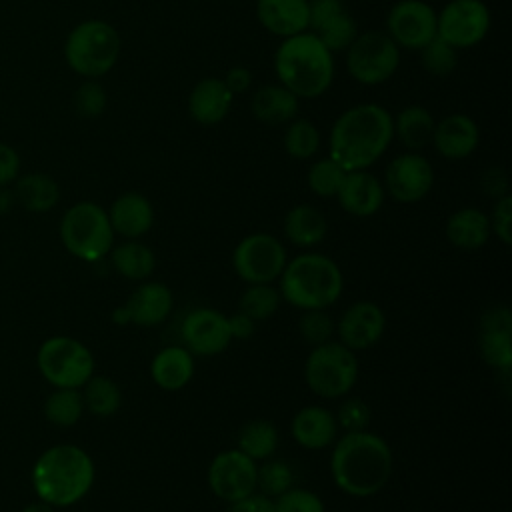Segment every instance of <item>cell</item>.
I'll use <instances>...</instances> for the list:
<instances>
[{"instance_id":"52a82bcc","label":"cell","mask_w":512,"mask_h":512,"mask_svg":"<svg viewBox=\"0 0 512 512\" xmlns=\"http://www.w3.org/2000/svg\"><path fill=\"white\" fill-rule=\"evenodd\" d=\"M60 240L78 260H102L114 246V230L108 212L90 200L72 204L60 220Z\"/></svg>"},{"instance_id":"7c38bea8","label":"cell","mask_w":512,"mask_h":512,"mask_svg":"<svg viewBox=\"0 0 512 512\" xmlns=\"http://www.w3.org/2000/svg\"><path fill=\"white\" fill-rule=\"evenodd\" d=\"M490 30V10L482 0H450L436 12V36L450 46L472 48Z\"/></svg>"},{"instance_id":"9c48e42d","label":"cell","mask_w":512,"mask_h":512,"mask_svg":"<svg viewBox=\"0 0 512 512\" xmlns=\"http://www.w3.org/2000/svg\"><path fill=\"white\" fill-rule=\"evenodd\" d=\"M36 364L54 388H82L96 366L90 348L72 336L46 338L36 352Z\"/></svg>"},{"instance_id":"ffe728a7","label":"cell","mask_w":512,"mask_h":512,"mask_svg":"<svg viewBox=\"0 0 512 512\" xmlns=\"http://www.w3.org/2000/svg\"><path fill=\"white\" fill-rule=\"evenodd\" d=\"M430 144H434L436 152L446 160H464L480 144L478 124L462 112L448 114L436 122Z\"/></svg>"},{"instance_id":"7a4b0ae2","label":"cell","mask_w":512,"mask_h":512,"mask_svg":"<svg viewBox=\"0 0 512 512\" xmlns=\"http://www.w3.org/2000/svg\"><path fill=\"white\" fill-rule=\"evenodd\" d=\"M330 474L334 484L348 496L368 498L378 494L390 480L394 456L388 442L368 430L346 432L334 440Z\"/></svg>"},{"instance_id":"60d3db41","label":"cell","mask_w":512,"mask_h":512,"mask_svg":"<svg viewBox=\"0 0 512 512\" xmlns=\"http://www.w3.org/2000/svg\"><path fill=\"white\" fill-rule=\"evenodd\" d=\"M294 482L292 468L282 460H270L266 458L262 466H258L256 472V488L262 490L264 496H280L286 492Z\"/></svg>"},{"instance_id":"74e56055","label":"cell","mask_w":512,"mask_h":512,"mask_svg":"<svg viewBox=\"0 0 512 512\" xmlns=\"http://www.w3.org/2000/svg\"><path fill=\"white\" fill-rule=\"evenodd\" d=\"M282 302L278 288L272 284H248L240 296V312L248 314L254 322L274 316Z\"/></svg>"},{"instance_id":"f6af8a7d","label":"cell","mask_w":512,"mask_h":512,"mask_svg":"<svg viewBox=\"0 0 512 512\" xmlns=\"http://www.w3.org/2000/svg\"><path fill=\"white\" fill-rule=\"evenodd\" d=\"M334 416L338 426H342L346 432H358V430H366L372 414H370V406L364 400L348 398L344 404H340Z\"/></svg>"},{"instance_id":"1f68e13d","label":"cell","mask_w":512,"mask_h":512,"mask_svg":"<svg viewBox=\"0 0 512 512\" xmlns=\"http://www.w3.org/2000/svg\"><path fill=\"white\" fill-rule=\"evenodd\" d=\"M14 182V202L24 206L28 212H48L60 200L58 182L44 172H30L18 176Z\"/></svg>"},{"instance_id":"9a60e30c","label":"cell","mask_w":512,"mask_h":512,"mask_svg":"<svg viewBox=\"0 0 512 512\" xmlns=\"http://www.w3.org/2000/svg\"><path fill=\"white\" fill-rule=\"evenodd\" d=\"M434 186V168L418 152L396 156L384 176L386 192L400 204H414L428 196Z\"/></svg>"},{"instance_id":"db71d44e","label":"cell","mask_w":512,"mask_h":512,"mask_svg":"<svg viewBox=\"0 0 512 512\" xmlns=\"http://www.w3.org/2000/svg\"><path fill=\"white\" fill-rule=\"evenodd\" d=\"M112 320H114L116 324H128V322H130V318H128V312H126V308H124V306L116 308V310L112 312Z\"/></svg>"},{"instance_id":"83f0119b","label":"cell","mask_w":512,"mask_h":512,"mask_svg":"<svg viewBox=\"0 0 512 512\" xmlns=\"http://www.w3.org/2000/svg\"><path fill=\"white\" fill-rule=\"evenodd\" d=\"M252 114L270 126L288 124L296 118L300 108V98L292 94L282 84H266L258 88L250 100Z\"/></svg>"},{"instance_id":"c3c4849f","label":"cell","mask_w":512,"mask_h":512,"mask_svg":"<svg viewBox=\"0 0 512 512\" xmlns=\"http://www.w3.org/2000/svg\"><path fill=\"white\" fill-rule=\"evenodd\" d=\"M480 186H482V190H484L488 196H492V198L498 200V198H502V196L508 194V176H506V172H504L502 168L492 166V168H488V170L482 174Z\"/></svg>"},{"instance_id":"8d00e7d4","label":"cell","mask_w":512,"mask_h":512,"mask_svg":"<svg viewBox=\"0 0 512 512\" xmlns=\"http://www.w3.org/2000/svg\"><path fill=\"white\" fill-rule=\"evenodd\" d=\"M320 148V132L314 122L306 118H294L284 132V150L294 160H308Z\"/></svg>"},{"instance_id":"f907efd6","label":"cell","mask_w":512,"mask_h":512,"mask_svg":"<svg viewBox=\"0 0 512 512\" xmlns=\"http://www.w3.org/2000/svg\"><path fill=\"white\" fill-rule=\"evenodd\" d=\"M228 512H276V508L268 496L254 492L242 500L232 502Z\"/></svg>"},{"instance_id":"b9f144b4","label":"cell","mask_w":512,"mask_h":512,"mask_svg":"<svg viewBox=\"0 0 512 512\" xmlns=\"http://www.w3.org/2000/svg\"><path fill=\"white\" fill-rule=\"evenodd\" d=\"M108 106V94L96 78H86L74 92V110L82 118H98Z\"/></svg>"},{"instance_id":"d6986e66","label":"cell","mask_w":512,"mask_h":512,"mask_svg":"<svg viewBox=\"0 0 512 512\" xmlns=\"http://www.w3.org/2000/svg\"><path fill=\"white\" fill-rule=\"evenodd\" d=\"M480 354L492 368H512V312L508 306H494L480 318Z\"/></svg>"},{"instance_id":"d590c367","label":"cell","mask_w":512,"mask_h":512,"mask_svg":"<svg viewBox=\"0 0 512 512\" xmlns=\"http://www.w3.org/2000/svg\"><path fill=\"white\" fill-rule=\"evenodd\" d=\"M84 414V400L80 388H54L44 400V418L58 426L70 428Z\"/></svg>"},{"instance_id":"484cf974","label":"cell","mask_w":512,"mask_h":512,"mask_svg":"<svg viewBox=\"0 0 512 512\" xmlns=\"http://www.w3.org/2000/svg\"><path fill=\"white\" fill-rule=\"evenodd\" d=\"M232 100L234 96L224 86L222 78H202L190 90L188 114L202 126H214L228 116Z\"/></svg>"},{"instance_id":"d4e9b609","label":"cell","mask_w":512,"mask_h":512,"mask_svg":"<svg viewBox=\"0 0 512 512\" xmlns=\"http://www.w3.org/2000/svg\"><path fill=\"white\" fill-rule=\"evenodd\" d=\"M338 428L334 412L316 404L300 408L290 424L292 438L306 450H320L334 444Z\"/></svg>"},{"instance_id":"4fadbf2b","label":"cell","mask_w":512,"mask_h":512,"mask_svg":"<svg viewBox=\"0 0 512 512\" xmlns=\"http://www.w3.org/2000/svg\"><path fill=\"white\" fill-rule=\"evenodd\" d=\"M256 462L238 448L218 452L208 466V486L220 500L232 504L256 492Z\"/></svg>"},{"instance_id":"7dc6e473","label":"cell","mask_w":512,"mask_h":512,"mask_svg":"<svg viewBox=\"0 0 512 512\" xmlns=\"http://www.w3.org/2000/svg\"><path fill=\"white\" fill-rule=\"evenodd\" d=\"M18 176H20L18 152L10 144L0 142V188L12 184Z\"/></svg>"},{"instance_id":"cb8c5ba5","label":"cell","mask_w":512,"mask_h":512,"mask_svg":"<svg viewBox=\"0 0 512 512\" xmlns=\"http://www.w3.org/2000/svg\"><path fill=\"white\" fill-rule=\"evenodd\" d=\"M172 306V290L162 282H142L124 304L130 322L144 328L162 324L170 316Z\"/></svg>"},{"instance_id":"e575fe53","label":"cell","mask_w":512,"mask_h":512,"mask_svg":"<svg viewBox=\"0 0 512 512\" xmlns=\"http://www.w3.org/2000/svg\"><path fill=\"white\" fill-rule=\"evenodd\" d=\"M80 392L84 400V410L100 418L112 416L122 402V392L118 384L112 378L100 374H92Z\"/></svg>"},{"instance_id":"4316f807","label":"cell","mask_w":512,"mask_h":512,"mask_svg":"<svg viewBox=\"0 0 512 512\" xmlns=\"http://www.w3.org/2000/svg\"><path fill=\"white\" fill-rule=\"evenodd\" d=\"M194 356L184 346H166L152 358L150 376L166 392L182 390L194 376Z\"/></svg>"},{"instance_id":"ba28073f","label":"cell","mask_w":512,"mask_h":512,"mask_svg":"<svg viewBox=\"0 0 512 512\" xmlns=\"http://www.w3.org/2000/svg\"><path fill=\"white\" fill-rule=\"evenodd\" d=\"M304 380L320 398L332 400L346 396L358 380V360L354 350L336 340L312 346L304 362Z\"/></svg>"},{"instance_id":"44dd1931","label":"cell","mask_w":512,"mask_h":512,"mask_svg":"<svg viewBox=\"0 0 512 512\" xmlns=\"http://www.w3.org/2000/svg\"><path fill=\"white\" fill-rule=\"evenodd\" d=\"M336 198L344 212L358 218H366L382 208L384 186L368 170H350L346 172L336 192Z\"/></svg>"},{"instance_id":"4dcf8cb0","label":"cell","mask_w":512,"mask_h":512,"mask_svg":"<svg viewBox=\"0 0 512 512\" xmlns=\"http://www.w3.org/2000/svg\"><path fill=\"white\" fill-rule=\"evenodd\" d=\"M436 120L430 110L420 104H410L402 108L396 118H392L394 136L402 142L408 152H418L432 142Z\"/></svg>"},{"instance_id":"5b68a950","label":"cell","mask_w":512,"mask_h":512,"mask_svg":"<svg viewBox=\"0 0 512 512\" xmlns=\"http://www.w3.org/2000/svg\"><path fill=\"white\" fill-rule=\"evenodd\" d=\"M278 280L282 300L300 310H326L344 290L340 266L318 252H304L286 262Z\"/></svg>"},{"instance_id":"bcb514c9","label":"cell","mask_w":512,"mask_h":512,"mask_svg":"<svg viewBox=\"0 0 512 512\" xmlns=\"http://www.w3.org/2000/svg\"><path fill=\"white\" fill-rule=\"evenodd\" d=\"M488 220H490V232H494L504 246H510L512 244V196L510 194L496 200Z\"/></svg>"},{"instance_id":"5bb4252c","label":"cell","mask_w":512,"mask_h":512,"mask_svg":"<svg viewBox=\"0 0 512 512\" xmlns=\"http://www.w3.org/2000/svg\"><path fill=\"white\" fill-rule=\"evenodd\" d=\"M386 34L398 48L420 50L436 36V10L424 0H398L388 12Z\"/></svg>"},{"instance_id":"ac0fdd59","label":"cell","mask_w":512,"mask_h":512,"mask_svg":"<svg viewBox=\"0 0 512 512\" xmlns=\"http://www.w3.org/2000/svg\"><path fill=\"white\" fill-rule=\"evenodd\" d=\"M386 330L384 310L370 300H358L348 306L338 324V342H342L350 350H366L372 348Z\"/></svg>"},{"instance_id":"6da1fadb","label":"cell","mask_w":512,"mask_h":512,"mask_svg":"<svg viewBox=\"0 0 512 512\" xmlns=\"http://www.w3.org/2000/svg\"><path fill=\"white\" fill-rule=\"evenodd\" d=\"M394 138L392 114L380 104H356L344 110L330 128L328 156L346 172L368 170Z\"/></svg>"},{"instance_id":"ab89813d","label":"cell","mask_w":512,"mask_h":512,"mask_svg":"<svg viewBox=\"0 0 512 512\" xmlns=\"http://www.w3.org/2000/svg\"><path fill=\"white\" fill-rule=\"evenodd\" d=\"M420 62L428 74L442 78L454 72L458 64V50L446 40L434 36L428 44L420 48Z\"/></svg>"},{"instance_id":"30bf717a","label":"cell","mask_w":512,"mask_h":512,"mask_svg":"<svg viewBox=\"0 0 512 512\" xmlns=\"http://www.w3.org/2000/svg\"><path fill=\"white\" fill-rule=\"evenodd\" d=\"M398 66L400 48L382 30L362 32L346 48V70L364 86H378L390 80Z\"/></svg>"},{"instance_id":"603a6c76","label":"cell","mask_w":512,"mask_h":512,"mask_svg":"<svg viewBox=\"0 0 512 512\" xmlns=\"http://www.w3.org/2000/svg\"><path fill=\"white\" fill-rule=\"evenodd\" d=\"M308 12L310 0H256L258 22L280 38L306 32Z\"/></svg>"},{"instance_id":"f5cc1de1","label":"cell","mask_w":512,"mask_h":512,"mask_svg":"<svg viewBox=\"0 0 512 512\" xmlns=\"http://www.w3.org/2000/svg\"><path fill=\"white\" fill-rule=\"evenodd\" d=\"M56 508L46 504L44 500H36V502H30L28 506H24L20 512H54Z\"/></svg>"},{"instance_id":"836d02e7","label":"cell","mask_w":512,"mask_h":512,"mask_svg":"<svg viewBox=\"0 0 512 512\" xmlns=\"http://www.w3.org/2000/svg\"><path fill=\"white\" fill-rule=\"evenodd\" d=\"M278 440H280V436H278L274 422L256 418V420H248L240 428L238 450L244 452L246 456H250L254 462H258V460L272 458V454L278 448Z\"/></svg>"},{"instance_id":"ee69618b","label":"cell","mask_w":512,"mask_h":512,"mask_svg":"<svg viewBox=\"0 0 512 512\" xmlns=\"http://www.w3.org/2000/svg\"><path fill=\"white\" fill-rule=\"evenodd\" d=\"M276 512H324L322 498L306 488L290 486L274 500Z\"/></svg>"},{"instance_id":"681fc988","label":"cell","mask_w":512,"mask_h":512,"mask_svg":"<svg viewBox=\"0 0 512 512\" xmlns=\"http://www.w3.org/2000/svg\"><path fill=\"white\" fill-rule=\"evenodd\" d=\"M222 82H224V86L230 90L232 96L244 94V92L252 86V72H250L246 66L236 64V66H232V68L226 72V76L222 78Z\"/></svg>"},{"instance_id":"7402d4cb","label":"cell","mask_w":512,"mask_h":512,"mask_svg":"<svg viewBox=\"0 0 512 512\" xmlns=\"http://www.w3.org/2000/svg\"><path fill=\"white\" fill-rule=\"evenodd\" d=\"M106 212L114 234L128 240L144 236L154 224V208L150 200L134 190L120 194Z\"/></svg>"},{"instance_id":"7bdbcfd3","label":"cell","mask_w":512,"mask_h":512,"mask_svg":"<svg viewBox=\"0 0 512 512\" xmlns=\"http://www.w3.org/2000/svg\"><path fill=\"white\" fill-rule=\"evenodd\" d=\"M298 330H300V336L310 346H318L332 340L336 326L332 316L326 310H302V316L298 320Z\"/></svg>"},{"instance_id":"2e32d148","label":"cell","mask_w":512,"mask_h":512,"mask_svg":"<svg viewBox=\"0 0 512 512\" xmlns=\"http://www.w3.org/2000/svg\"><path fill=\"white\" fill-rule=\"evenodd\" d=\"M180 338L192 356H216L232 342L228 316L216 308H194L182 320Z\"/></svg>"},{"instance_id":"f35d334b","label":"cell","mask_w":512,"mask_h":512,"mask_svg":"<svg viewBox=\"0 0 512 512\" xmlns=\"http://www.w3.org/2000/svg\"><path fill=\"white\" fill-rule=\"evenodd\" d=\"M346 176V170L336 162L332 160L330 156L326 158H320L316 160L310 170H308V188L320 196V198H332L336 196L342 180Z\"/></svg>"},{"instance_id":"8fae6325","label":"cell","mask_w":512,"mask_h":512,"mask_svg":"<svg viewBox=\"0 0 512 512\" xmlns=\"http://www.w3.org/2000/svg\"><path fill=\"white\" fill-rule=\"evenodd\" d=\"M284 244L266 232L244 236L232 252V268L246 284H272L286 266Z\"/></svg>"},{"instance_id":"816d5d0a","label":"cell","mask_w":512,"mask_h":512,"mask_svg":"<svg viewBox=\"0 0 512 512\" xmlns=\"http://www.w3.org/2000/svg\"><path fill=\"white\" fill-rule=\"evenodd\" d=\"M254 320L248 316V314H244V312H236V314H232V316H228V328H230V336H232V340L236 338V340H246V338H250L252 334H254Z\"/></svg>"},{"instance_id":"277c9868","label":"cell","mask_w":512,"mask_h":512,"mask_svg":"<svg viewBox=\"0 0 512 512\" xmlns=\"http://www.w3.org/2000/svg\"><path fill=\"white\" fill-rule=\"evenodd\" d=\"M274 70L292 94L312 100L330 88L334 56L314 34L300 32L282 40L274 54Z\"/></svg>"},{"instance_id":"e0dca14e","label":"cell","mask_w":512,"mask_h":512,"mask_svg":"<svg viewBox=\"0 0 512 512\" xmlns=\"http://www.w3.org/2000/svg\"><path fill=\"white\" fill-rule=\"evenodd\" d=\"M332 54L346 52V48L360 34L354 16L342 0H310L308 28Z\"/></svg>"},{"instance_id":"3957f363","label":"cell","mask_w":512,"mask_h":512,"mask_svg":"<svg viewBox=\"0 0 512 512\" xmlns=\"http://www.w3.org/2000/svg\"><path fill=\"white\" fill-rule=\"evenodd\" d=\"M96 478L94 460L76 444L46 448L32 466V488L38 500L54 508H68L80 502Z\"/></svg>"},{"instance_id":"8992f818","label":"cell","mask_w":512,"mask_h":512,"mask_svg":"<svg viewBox=\"0 0 512 512\" xmlns=\"http://www.w3.org/2000/svg\"><path fill=\"white\" fill-rule=\"evenodd\" d=\"M120 56V36L104 20H84L74 26L64 44L66 64L84 78L108 74Z\"/></svg>"},{"instance_id":"f546056e","label":"cell","mask_w":512,"mask_h":512,"mask_svg":"<svg viewBox=\"0 0 512 512\" xmlns=\"http://www.w3.org/2000/svg\"><path fill=\"white\" fill-rule=\"evenodd\" d=\"M284 236L300 248H312L326 238L328 222L324 214L310 204H296L290 208L282 222Z\"/></svg>"},{"instance_id":"d6a6232c","label":"cell","mask_w":512,"mask_h":512,"mask_svg":"<svg viewBox=\"0 0 512 512\" xmlns=\"http://www.w3.org/2000/svg\"><path fill=\"white\" fill-rule=\"evenodd\" d=\"M110 262H112V268L122 278H128V280H146L156 268L154 252L138 240H128V242H122L120 246H112Z\"/></svg>"},{"instance_id":"f1b7e54d","label":"cell","mask_w":512,"mask_h":512,"mask_svg":"<svg viewBox=\"0 0 512 512\" xmlns=\"http://www.w3.org/2000/svg\"><path fill=\"white\" fill-rule=\"evenodd\" d=\"M490 220L478 208H460L446 222V238L458 250H478L490 238Z\"/></svg>"}]
</instances>
